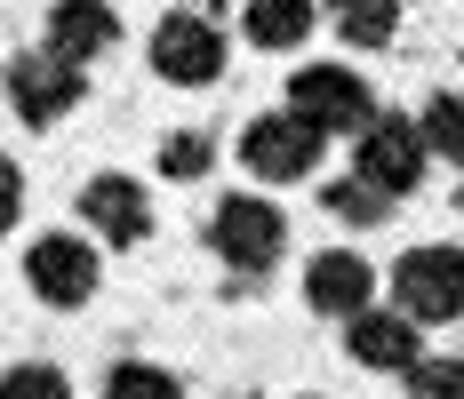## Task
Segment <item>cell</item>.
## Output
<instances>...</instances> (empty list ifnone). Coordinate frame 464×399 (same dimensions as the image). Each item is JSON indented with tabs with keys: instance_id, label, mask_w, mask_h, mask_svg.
Returning a JSON list of instances; mask_svg holds the SVG:
<instances>
[{
	"instance_id": "5",
	"label": "cell",
	"mask_w": 464,
	"mask_h": 399,
	"mask_svg": "<svg viewBox=\"0 0 464 399\" xmlns=\"http://www.w3.org/2000/svg\"><path fill=\"white\" fill-rule=\"evenodd\" d=\"M288 112H304L321 136H361L376 120V89L353 64H304L288 81Z\"/></svg>"
},
{
	"instance_id": "18",
	"label": "cell",
	"mask_w": 464,
	"mask_h": 399,
	"mask_svg": "<svg viewBox=\"0 0 464 399\" xmlns=\"http://www.w3.org/2000/svg\"><path fill=\"white\" fill-rule=\"evenodd\" d=\"M104 399H185V384L169 367H152V359H121L104 375Z\"/></svg>"
},
{
	"instance_id": "17",
	"label": "cell",
	"mask_w": 464,
	"mask_h": 399,
	"mask_svg": "<svg viewBox=\"0 0 464 399\" xmlns=\"http://www.w3.org/2000/svg\"><path fill=\"white\" fill-rule=\"evenodd\" d=\"M208 168H217V144H208L200 128H177V136H160V176H169V184H200Z\"/></svg>"
},
{
	"instance_id": "4",
	"label": "cell",
	"mask_w": 464,
	"mask_h": 399,
	"mask_svg": "<svg viewBox=\"0 0 464 399\" xmlns=\"http://www.w3.org/2000/svg\"><path fill=\"white\" fill-rule=\"evenodd\" d=\"M392 304L417 328H449L464 319V248H409L392 264Z\"/></svg>"
},
{
	"instance_id": "2",
	"label": "cell",
	"mask_w": 464,
	"mask_h": 399,
	"mask_svg": "<svg viewBox=\"0 0 464 399\" xmlns=\"http://www.w3.org/2000/svg\"><path fill=\"white\" fill-rule=\"evenodd\" d=\"M208 248L225 256L240 280H256V271H273L288 256V216H280L273 200H256V192H232L208 208Z\"/></svg>"
},
{
	"instance_id": "15",
	"label": "cell",
	"mask_w": 464,
	"mask_h": 399,
	"mask_svg": "<svg viewBox=\"0 0 464 399\" xmlns=\"http://www.w3.org/2000/svg\"><path fill=\"white\" fill-rule=\"evenodd\" d=\"M321 208L336 223H361V232H369V223L392 216V192H376L369 176H344V184H328V192H321Z\"/></svg>"
},
{
	"instance_id": "13",
	"label": "cell",
	"mask_w": 464,
	"mask_h": 399,
	"mask_svg": "<svg viewBox=\"0 0 464 399\" xmlns=\"http://www.w3.org/2000/svg\"><path fill=\"white\" fill-rule=\"evenodd\" d=\"M313 24H321V0H248L240 8V33H248V48H304L313 41Z\"/></svg>"
},
{
	"instance_id": "22",
	"label": "cell",
	"mask_w": 464,
	"mask_h": 399,
	"mask_svg": "<svg viewBox=\"0 0 464 399\" xmlns=\"http://www.w3.org/2000/svg\"><path fill=\"white\" fill-rule=\"evenodd\" d=\"M200 8H232V0H200Z\"/></svg>"
},
{
	"instance_id": "14",
	"label": "cell",
	"mask_w": 464,
	"mask_h": 399,
	"mask_svg": "<svg viewBox=\"0 0 464 399\" xmlns=\"http://www.w3.org/2000/svg\"><path fill=\"white\" fill-rule=\"evenodd\" d=\"M321 16L336 24L344 48H392L401 33V0H321Z\"/></svg>"
},
{
	"instance_id": "19",
	"label": "cell",
	"mask_w": 464,
	"mask_h": 399,
	"mask_svg": "<svg viewBox=\"0 0 464 399\" xmlns=\"http://www.w3.org/2000/svg\"><path fill=\"white\" fill-rule=\"evenodd\" d=\"M0 399H72V384H64V367L24 359V367H8V375H0Z\"/></svg>"
},
{
	"instance_id": "8",
	"label": "cell",
	"mask_w": 464,
	"mask_h": 399,
	"mask_svg": "<svg viewBox=\"0 0 464 399\" xmlns=\"http://www.w3.org/2000/svg\"><path fill=\"white\" fill-rule=\"evenodd\" d=\"M424 152H432V144H424L417 120L376 112L369 128H361V144H353V176H369L376 192H392V200H401V192H417V184H424Z\"/></svg>"
},
{
	"instance_id": "6",
	"label": "cell",
	"mask_w": 464,
	"mask_h": 399,
	"mask_svg": "<svg viewBox=\"0 0 464 399\" xmlns=\"http://www.w3.org/2000/svg\"><path fill=\"white\" fill-rule=\"evenodd\" d=\"M152 72L169 89H208L225 72V33L208 24V8H177L152 24Z\"/></svg>"
},
{
	"instance_id": "16",
	"label": "cell",
	"mask_w": 464,
	"mask_h": 399,
	"mask_svg": "<svg viewBox=\"0 0 464 399\" xmlns=\"http://www.w3.org/2000/svg\"><path fill=\"white\" fill-rule=\"evenodd\" d=\"M424 144L440 152V160H457L464 168V89H440V96H424Z\"/></svg>"
},
{
	"instance_id": "21",
	"label": "cell",
	"mask_w": 464,
	"mask_h": 399,
	"mask_svg": "<svg viewBox=\"0 0 464 399\" xmlns=\"http://www.w3.org/2000/svg\"><path fill=\"white\" fill-rule=\"evenodd\" d=\"M16 216H24V176H16V160L0 152V232H16Z\"/></svg>"
},
{
	"instance_id": "3",
	"label": "cell",
	"mask_w": 464,
	"mask_h": 399,
	"mask_svg": "<svg viewBox=\"0 0 464 399\" xmlns=\"http://www.w3.org/2000/svg\"><path fill=\"white\" fill-rule=\"evenodd\" d=\"M321 144L328 136L304 120V112H256L248 128H240V168L256 184H304L321 168Z\"/></svg>"
},
{
	"instance_id": "9",
	"label": "cell",
	"mask_w": 464,
	"mask_h": 399,
	"mask_svg": "<svg viewBox=\"0 0 464 399\" xmlns=\"http://www.w3.org/2000/svg\"><path fill=\"white\" fill-rule=\"evenodd\" d=\"M344 352H353V367H376V375H409L424 359V336H417V319L392 304V311H353L344 319Z\"/></svg>"
},
{
	"instance_id": "10",
	"label": "cell",
	"mask_w": 464,
	"mask_h": 399,
	"mask_svg": "<svg viewBox=\"0 0 464 399\" xmlns=\"http://www.w3.org/2000/svg\"><path fill=\"white\" fill-rule=\"evenodd\" d=\"M81 223L104 232V248H144L152 240V200L137 176H89L81 184Z\"/></svg>"
},
{
	"instance_id": "12",
	"label": "cell",
	"mask_w": 464,
	"mask_h": 399,
	"mask_svg": "<svg viewBox=\"0 0 464 399\" xmlns=\"http://www.w3.org/2000/svg\"><path fill=\"white\" fill-rule=\"evenodd\" d=\"M41 41L56 48V56H72V64H96V56H112V48H121V16H112L104 0H56Z\"/></svg>"
},
{
	"instance_id": "1",
	"label": "cell",
	"mask_w": 464,
	"mask_h": 399,
	"mask_svg": "<svg viewBox=\"0 0 464 399\" xmlns=\"http://www.w3.org/2000/svg\"><path fill=\"white\" fill-rule=\"evenodd\" d=\"M89 64H72V56H56V48H24V56H8V72H0V89H8V112L24 120V128H56L64 112H81V96H89V81H81Z\"/></svg>"
},
{
	"instance_id": "7",
	"label": "cell",
	"mask_w": 464,
	"mask_h": 399,
	"mask_svg": "<svg viewBox=\"0 0 464 399\" xmlns=\"http://www.w3.org/2000/svg\"><path fill=\"white\" fill-rule=\"evenodd\" d=\"M24 280H33V296H41L48 311H81L96 296L104 264H96V248L81 232H41V240L24 248Z\"/></svg>"
},
{
	"instance_id": "20",
	"label": "cell",
	"mask_w": 464,
	"mask_h": 399,
	"mask_svg": "<svg viewBox=\"0 0 464 399\" xmlns=\"http://www.w3.org/2000/svg\"><path fill=\"white\" fill-rule=\"evenodd\" d=\"M401 384H409V399H464V359H417Z\"/></svg>"
},
{
	"instance_id": "11",
	"label": "cell",
	"mask_w": 464,
	"mask_h": 399,
	"mask_svg": "<svg viewBox=\"0 0 464 399\" xmlns=\"http://www.w3.org/2000/svg\"><path fill=\"white\" fill-rule=\"evenodd\" d=\"M304 304L321 311V319H353V311L376 304V264L361 248H321L313 264H304Z\"/></svg>"
},
{
	"instance_id": "23",
	"label": "cell",
	"mask_w": 464,
	"mask_h": 399,
	"mask_svg": "<svg viewBox=\"0 0 464 399\" xmlns=\"http://www.w3.org/2000/svg\"><path fill=\"white\" fill-rule=\"evenodd\" d=\"M457 216H464V192H457Z\"/></svg>"
}]
</instances>
